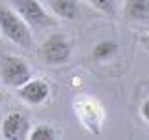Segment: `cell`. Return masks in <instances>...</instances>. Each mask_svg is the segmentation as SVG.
Returning <instances> with one entry per match:
<instances>
[{"label": "cell", "instance_id": "cell-1", "mask_svg": "<svg viewBox=\"0 0 149 140\" xmlns=\"http://www.w3.org/2000/svg\"><path fill=\"white\" fill-rule=\"evenodd\" d=\"M0 32L19 47L28 49L32 45V34L28 24L22 21L21 15H17L15 11H11L2 4H0Z\"/></svg>", "mask_w": 149, "mask_h": 140}, {"label": "cell", "instance_id": "cell-2", "mask_svg": "<svg viewBox=\"0 0 149 140\" xmlns=\"http://www.w3.org/2000/svg\"><path fill=\"white\" fill-rule=\"evenodd\" d=\"M0 78L9 88H19L32 78V71L22 58L6 54L0 58Z\"/></svg>", "mask_w": 149, "mask_h": 140}, {"label": "cell", "instance_id": "cell-3", "mask_svg": "<svg viewBox=\"0 0 149 140\" xmlns=\"http://www.w3.org/2000/svg\"><path fill=\"white\" fill-rule=\"evenodd\" d=\"M77 116L82 121V125L93 134H101V123H102V110L99 103L90 97H80L74 103Z\"/></svg>", "mask_w": 149, "mask_h": 140}, {"label": "cell", "instance_id": "cell-4", "mask_svg": "<svg viewBox=\"0 0 149 140\" xmlns=\"http://www.w3.org/2000/svg\"><path fill=\"white\" fill-rule=\"evenodd\" d=\"M11 4L28 26L41 28L50 24V17L47 15V11L37 0H11Z\"/></svg>", "mask_w": 149, "mask_h": 140}, {"label": "cell", "instance_id": "cell-5", "mask_svg": "<svg viewBox=\"0 0 149 140\" xmlns=\"http://www.w3.org/2000/svg\"><path fill=\"white\" fill-rule=\"evenodd\" d=\"M39 54H41V58H43L47 64L60 65V64H65L69 60V56H71V47H69V43L63 39L62 36L54 34L41 45Z\"/></svg>", "mask_w": 149, "mask_h": 140}, {"label": "cell", "instance_id": "cell-6", "mask_svg": "<svg viewBox=\"0 0 149 140\" xmlns=\"http://www.w3.org/2000/svg\"><path fill=\"white\" fill-rule=\"evenodd\" d=\"M49 93H50V86L43 78H30L22 86H19V97L22 101L30 103V105H41L43 101H47Z\"/></svg>", "mask_w": 149, "mask_h": 140}, {"label": "cell", "instance_id": "cell-7", "mask_svg": "<svg viewBox=\"0 0 149 140\" xmlns=\"http://www.w3.org/2000/svg\"><path fill=\"white\" fill-rule=\"evenodd\" d=\"M28 134V120L21 112H9L2 121V136L9 140L24 138Z\"/></svg>", "mask_w": 149, "mask_h": 140}, {"label": "cell", "instance_id": "cell-8", "mask_svg": "<svg viewBox=\"0 0 149 140\" xmlns=\"http://www.w3.org/2000/svg\"><path fill=\"white\" fill-rule=\"evenodd\" d=\"M125 15L130 21H149V0H127Z\"/></svg>", "mask_w": 149, "mask_h": 140}, {"label": "cell", "instance_id": "cell-9", "mask_svg": "<svg viewBox=\"0 0 149 140\" xmlns=\"http://www.w3.org/2000/svg\"><path fill=\"white\" fill-rule=\"evenodd\" d=\"M52 11L58 17L67 19V21H74L78 17V4L77 0H49Z\"/></svg>", "mask_w": 149, "mask_h": 140}, {"label": "cell", "instance_id": "cell-10", "mask_svg": "<svg viewBox=\"0 0 149 140\" xmlns=\"http://www.w3.org/2000/svg\"><path fill=\"white\" fill-rule=\"evenodd\" d=\"M116 50H118V45L114 41H99L93 49V58L97 62H104V60H108L110 56L116 54Z\"/></svg>", "mask_w": 149, "mask_h": 140}, {"label": "cell", "instance_id": "cell-11", "mask_svg": "<svg viewBox=\"0 0 149 140\" xmlns=\"http://www.w3.org/2000/svg\"><path fill=\"white\" fill-rule=\"evenodd\" d=\"M54 129L50 127V125H45V123H41V125H37V127L30 133V138L32 140H50V138H54Z\"/></svg>", "mask_w": 149, "mask_h": 140}, {"label": "cell", "instance_id": "cell-12", "mask_svg": "<svg viewBox=\"0 0 149 140\" xmlns=\"http://www.w3.org/2000/svg\"><path fill=\"white\" fill-rule=\"evenodd\" d=\"M90 2L97 9L108 13V15H114V11H116V0H90Z\"/></svg>", "mask_w": 149, "mask_h": 140}, {"label": "cell", "instance_id": "cell-13", "mask_svg": "<svg viewBox=\"0 0 149 140\" xmlns=\"http://www.w3.org/2000/svg\"><path fill=\"white\" fill-rule=\"evenodd\" d=\"M142 116H143V120L149 123V99H146L143 105H142Z\"/></svg>", "mask_w": 149, "mask_h": 140}, {"label": "cell", "instance_id": "cell-14", "mask_svg": "<svg viewBox=\"0 0 149 140\" xmlns=\"http://www.w3.org/2000/svg\"><path fill=\"white\" fill-rule=\"evenodd\" d=\"M142 41H143V43H146V45H149V34H147L146 37H143V39H142Z\"/></svg>", "mask_w": 149, "mask_h": 140}, {"label": "cell", "instance_id": "cell-15", "mask_svg": "<svg viewBox=\"0 0 149 140\" xmlns=\"http://www.w3.org/2000/svg\"><path fill=\"white\" fill-rule=\"evenodd\" d=\"M0 101H2V93H0Z\"/></svg>", "mask_w": 149, "mask_h": 140}]
</instances>
